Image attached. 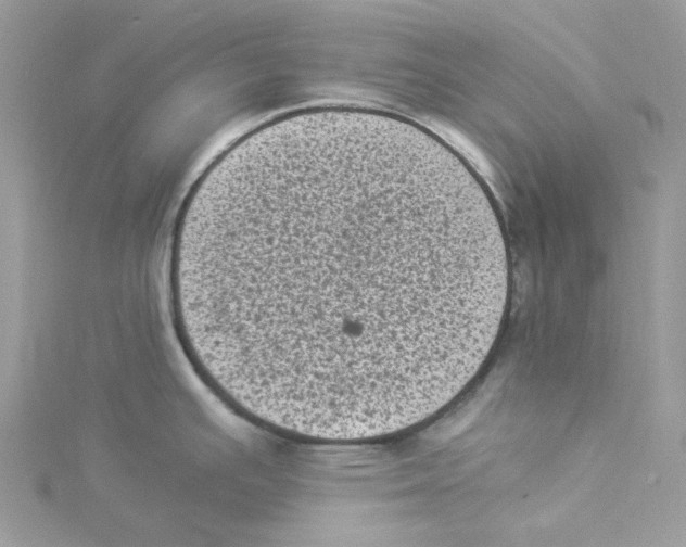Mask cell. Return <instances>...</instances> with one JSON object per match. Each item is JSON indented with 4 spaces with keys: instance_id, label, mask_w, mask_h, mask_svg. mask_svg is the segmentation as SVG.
Wrapping results in <instances>:
<instances>
[{
    "instance_id": "obj_1",
    "label": "cell",
    "mask_w": 686,
    "mask_h": 547,
    "mask_svg": "<svg viewBox=\"0 0 686 547\" xmlns=\"http://www.w3.org/2000/svg\"><path fill=\"white\" fill-rule=\"evenodd\" d=\"M169 287L201 374L263 423L322 441L419 424L479 374L510 262L482 182L430 135L367 118L249 145L177 220Z\"/></svg>"
}]
</instances>
